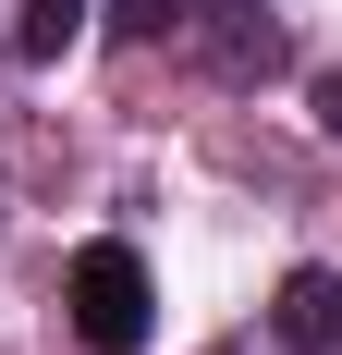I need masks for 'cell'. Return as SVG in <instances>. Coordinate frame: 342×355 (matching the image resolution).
I'll return each mask as SVG.
<instances>
[{"label":"cell","instance_id":"cell-4","mask_svg":"<svg viewBox=\"0 0 342 355\" xmlns=\"http://www.w3.org/2000/svg\"><path fill=\"white\" fill-rule=\"evenodd\" d=\"M123 37H196V0H110Z\"/></svg>","mask_w":342,"mask_h":355},{"label":"cell","instance_id":"cell-5","mask_svg":"<svg viewBox=\"0 0 342 355\" xmlns=\"http://www.w3.org/2000/svg\"><path fill=\"white\" fill-rule=\"evenodd\" d=\"M318 135L342 147V73H318Z\"/></svg>","mask_w":342,"mask_h":355},{"label":"cell","instance_id":"cell-3","mask_svg":"<svg viewBox=\"0 0 342 355\" xmlns=\"http://www.w3.org/2000/svg\"><path fill=\"white\" fill-rule=\"evenodd\" d=\"M86 37V0H25V49L49 62V49H73Z\"/></svg>","mask_w":342,"mask_h":355},{"label":"cell","instance_id":"cell-2","mask_svg":"<svg viewBox=\"0 0 342 355\" xmlns=\"http://www.w3.org/2000/svg\"><path fill=\"white\" fill-rule=\"evenodd\" d=\"M281 343L294 355H342V270H294L281 282Z\"/></svg>","mask_w":342,"mask_h":355},{"label":"cell","instance_id":"cell-1","mask_svg":"<svg viewBox=\"0 0 342 355\" xmlns=\"http://www.w3.org/2000/svg\"><path fill=\"white\" fill-rule=\"evenodd\" d=\"M147 270H135V245H86L73 257V343L86 355H135L147 343Z\"/></svg>","mask_w":342,"mask_h":355}]
</instances>
